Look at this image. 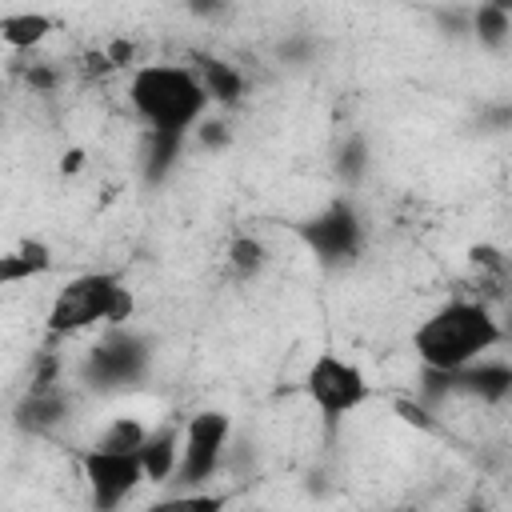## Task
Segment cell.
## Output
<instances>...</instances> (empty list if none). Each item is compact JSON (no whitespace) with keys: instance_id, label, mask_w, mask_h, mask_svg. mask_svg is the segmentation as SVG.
I'll return each instance as SVG.
<instances>
[{"instance_id":"603a6c76","label":"cell","mask_w":512,"mask_h":512,"mask_svg":"<svg viewBox=\"0 0 512 512\" xmlns=\"http://www.w3.org/2000/svg\"><path fill=\"white\" fill-rule=\"evenodd\" d=\"M396 412L408 420V424H420V428H432V420H428V412L420 408V404H408V400H400L396 404Z\"/></svg>"},{"instance_id":"3957f363","label":"cell","mask_w":512,"mask_h":512,"mask_svg":"<svg viewBox=\"0 0 512 512\" xmlns=\"http://www.w3.org/2000/svg\"><path fill=\"white\" fill-rule=\"evenodd\" d=\"M128 316H132V292L124 288V280L116 272H84L56 292L48 308V332L72 336L80 328H92L96 320L120 328Z\"/></svg>"},{"instance_id":"d6986e66","label":"cell","mask_w":512,"mask_h":512,"mask_svg":"<svg viewBox=\"0 0 512 512\" xmlns=\"http://www.w3.org/2000/svg\"><path fill=\"white\" fill-rule=\"evenodd\" d=\"M228 264L236 276H256L264 268V244L256 236H236L228 244Z\"/></svg>"},{"instance_id":"277c9868","label":"cell","mask_w":512,"mask_h":512,"mask_svg":"<svg viewBox=\"0 0 512 512\" xmlns=\"http://www.w3.org/2000/svg\"><path fill=\"white\" fill-rule=\"evenodd\" d=\"M300 240L308 244V252L324 264V268H344L360 256L364 248V224L360 212L348 200H332L324 212H316L312 220L300 224Z\"/></svg>"},{"instance_id":"83f0119b","label":"cell","mask_w":512,"mask_h":512,"mask_svg":"<svg viewBox=\"0 0 512 512\" xmlns=\"http://www.w3.org/2000/svg\"><path fill=\"white\" fill-rule=\"evenodd\" d=\"M396 512H408V508H396Z\"/></svg>"},{"instance_id":"6da1fadb","label":"cell","mask_w":512,"mask_h":512,"mask_svg":"<svg viewBox=\"0 0 512 512\" xmlns=\"http://www.w3.org/2000/svg\"><path fill=\"white\" fill-rule=\"evenodd\" d=\"M504 340L500 320L476 304V300H448L444 308H436L412 336V348L420 356L424 368L436 372H460L468 364L480 360V352L496 348Z\"/></svg>"},{"instance_id":"5bb4252c","label":"cell","mask_w":512,"mask_h":512,"mask_svg":"<svg viewBox=\"0 0 512 512\" xmlns=\"http://www.w3.org/2000/svg\"><path fill=\"white\" fill-rule=\"evenodd\" d=\"M184 140H188V136L148 132V152H144V180H148V184H160V180L172 172V164H176V156H180Z\"/></svg>"},{"instance_id":"4fadbf2b","label":"cell","mask_w":512,"mask_h":512,"mask_svg":"<svg viewBox=\"0 0 512 512\" xmlns=\"http://www.w3.org/2000/svg\"><path fill=\"white\" fill-rule=\"evenodd\" d=\"M196 64H200V84H204L208 100L240 104V96H244V76H240L232 64H224V60H216V56H196Z\"/></svg>"},{"instance_id":"4316f807","label":"cell","mask_w":512,"mask_h":512,"mask_svg":"<svg viewBox=\"0 0 512 512\" xmlns=\"http://www.w3.org/2000/svg\"><path fill=\"white\" fill-rule=\"evenodd\" d=\"M504 336H512V316H508V332H504Z\"/></svg>"},{"instance_id":"d4e9b609","label":"cell","mask_w":512,"mask_h":512,"mask_svg":"<svg viewBox=\"0 0 512 512\" xmlns=\"http://www.w3.org/2000/svg\"><path fill=\"white\" fill-rule=\"evenodd\" d=\"M80 160H84V152H68V160H64V172H76V168H80Z\"/></svg>"},{"instance_id":"8992f818","label":"cell","mask_w":512,"mask_h":512,"mask_svg":"<svg viewBox=\"0 0 512 512\" xmlns=\"http://www.w3.org/2000/svg\"><path fill=\"white\" fill-rule=\"evenodd\" d=\"M304 392L324 412V420L336 424L344 412H352L368 400V380L356 364H348L332 352H320L304 372Z\"/></svg>"},{"instance_id":"5b68a950","label":"cell","mask_w":512,"mask_h":512,"mask_svg":"<svg viewBox=\"0 0 512 512\" xmlns=\"http://www.w3.org/2000/svg\"><path fill=\"white\" fill-rule=\"evenodd\" d=\"M152 360V348L144 336L128 332V328H112L104 340L92 344L88 360H84V380L92 388H128L136 380H144Z\"/></svg>"},{"instance_id":"9a60e30c","label":"cell","mask_w":512,"mask_h":512,"mask_svg":"<svg viewBox=\"0 0 512 512\" xmlns=\"http://www.w3.org/2000/svg\"><path fill=\"white\" fill-rule=\"evenodd\" d=\"M48 28H52V20L44 12H16V16L0 20V36L8 48H32L48 36Z\"/></svg>"},{"instance_id":"484cf974","label":"cell","mask_w":512,"mask_h":512,"mask_svg":"<svg viewBox=\"0 0 512 512\" xmlns=\"http://www.w3.org/2000/svg\"><path fill=\"white\" fill-rule=\"evenodd\" d=\"M464 512H488V508H484V504H468Z\"/></svg>"},{"instance_id":"52a82bcc","label":"cell","mask_w":512,"mask_h":512,"mask_svg":"<svg viewBox=\"0 0 512 512\" xmlns=\"http://www.w3.org/2000/svg\"><path fill=\"white\" fill-rule=\"evenodd\" d=\"M228 432H232V424H228L224 412H212V408L208 412H196L188 420V428H184L180 468H176L172 484H184V488L196 492V484H204L216 472V464L224 456V444H228Z\"/></svg>"},{"instance_id":"ffe728a7","label":"cell","mask_w":512,"mask_h":512,"mask_svg":"<svg viewBox=\"0 0 512 512\" xmlns=\"http://www.w3.org/2000/svg\"><path fill=\"white\" fill-rule=\"evenodd\" d=\"M364 168H368V144H364V136H348V140L340 144L336 172H340V180H344V184H360Z\"/></svg>"},{"instance_id":"cb8c5ba5","label":"cell","mask_w":512,"mask_h":512,"mask_svg":"<svg viewBox=\"0 0 512 512\" xmlns=\"http://www.w3.org/2000/svg\"><path fill=\"white\" fill-rule=\"evenodd\" d=\"M132 60V44H112V52H108V64H128Z\"/></svg>"},{"instance_id":"7c38bea8","label":"cell","mask_w":512,"mask_h":512,"mask_svg":"<svg viewBox=\"0 0 512 512\" xmlns=\"http://www.w3.org/2000/svg\"><path fill=\"white\" fill-rule=\"evenodd\" d=\"M48 268H52V248L44 240H20L0 260V280L4 284H20V280H32V276H40Z\"/></svg>"},{"instance_id":"7a4b0ae2","label":"cell","mask_w":512,"mask_h":512,"mask_svg":"<svg viewBox=\"0 0 512 512\" xmlns=\"http://www.w3.org/2000/svg\"><path fill=\"white\" fill-rule=\"evenodd\" d=\"M128 100L148 124V132H168V136H188V128L204 116L208 92L200 76L176 64H144L132 72Z\"/></svg>"},{"instance_id":"2e32d148","label":"cell","mask_w":512,"mask_h":512,"mask_svg":"<svg viewBox=\"0 0 512 512\" xmlns=\"http://www.w3.org/2000/svg\"><path fill=\"white\" fill-rule=\"evenodd\" d=\"M472 32H476V40H480V44L500 48V44L508 40V32H512L508 4H480V8L472 12Z\"/></svg>"},{"instance_id":"7402d4cb","label":"cell","mask_w":512,"mask_h":512,"mask_svg":"<svg viewBox=\"0 0 512 512\" xmlns=\"http://www.w3.org/2000/svg\"><path fill=\"white\" fill-rule=\"evenodd\" d=\"M24 80H28L32 88H40V92H48V88L56 84V72H52V68H44V64H32V68L24 72Z\"/></svg>"},{"instance_id":"ac0fdd59","label":"cell","mask_w":512,"mask_h":512,"mask_svg":"<svg viewBox=\"0 0 512 512\" xmlns=\"http://www.w3.org/2000/svg\"><path fill=\"white\" fill-rule=\"evenodd\" d=\"M224 504L228 500L220 492H184V496H164L144 512H224Z\"/></svg>"},{"instance_id":"9c48e42d","label":"cell","mask_w":512,"mask_h":512,"mask_svg":"<svg viewBox=\"0 0 512 512\" xmlns=\"http://www.w3.org/2000/svg\"><path fill=\"white\" fill-rule=\"evenodd\" d=\"M452 392H464L484 404H500L512 396V364L504 360H476L460 372H452Z\"/></svg>"},{"instance_id":"e0dca14e","label":"cell","mask_w":512,"mask_h":512,"mask_svg":"<svg viewBox=\"0 0 512 512\" xmlns=\"http://www.w3.org/2000/svg\"><path fill=\"white\" fill-rule=\"evenodd\" d=\"M144 440H148L144 424H140V420H132V416H120V420H112V424H108V432L100 436V444H96V448H108V452H140V448H144Z\"/></svg>"},{"instance_id":"ba28073f","label":"cell","mask_w":512,"mask_h":512,"mask_svg":"<svg viewBox=\"0 0 512 512\" xmlns=\"http://www.w3.org/2000/svg\"><path fill=\"white\" fill-rule=\"evenodd\" d=\"M84 480L96 512H116L132 488L144 480L140 452H108V448H88L84 452Z\"/></svg>"},{"instance_id":"44dd1931","label":"cell","mask_w":512,"mask_h":512,"mask_svg":"<svg viewBox=\"0 0 512 512\" xmlns=\"http://www.w3.org/2000/svg\"><path fill=\"white\" fill-rule=\"evenodd\" d=\"M196 140H200L204 148H220V144H228V132H224V124H216V120H204V124L196 128Z\"/></svg>"},{"instance_id":"30bf717a","label":"cell","mask_w":512,"mask_h":512,"mask_svg":"<svg viewBox=\"0 0 512 512\" xmlns=\"http://www.w3.org/2000/svg\"><path fill=\"white\" fill-rule=\"evenodd\" d=\"M64 416H68V396L56 384H32L28 396L16 408V424L32 428V432H44V428H52Z\"/></svg>"},{"instance_id":"8fae6325","label":"cell","mask_w":512,"mask_h":512,"mask_svg":"<svg viewBox=\"0 0 512 512\" xmlns=\"http://www.w3.org/2000/svg\"><path fill=\"white\" fill-rule=\"evenodd\" d=\"M180 448L184 440L172 432V428H156L148 432L144 448H140V464H144V480H156V484H172L176 468H180Z\"/></svg>"}]
</instances>
